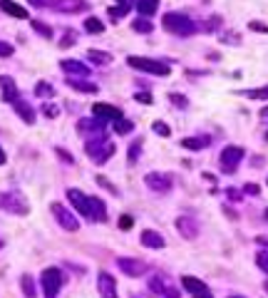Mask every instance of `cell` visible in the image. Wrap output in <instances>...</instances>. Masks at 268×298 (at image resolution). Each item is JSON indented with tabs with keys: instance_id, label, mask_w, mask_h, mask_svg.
Returning <instances> with one entry per match:
<instances>
[{
	"instance_id": "obj_1",
	"label": "cell",
	"mask_w": 268,
	"mask_h": 298,
	"mask_svg": "<svg viewBox=\"0 0 268 298\" xmlns=\"http://www.w3.org/2000/svg\"><path fill=\"white\" fill-rule=\"evenodd\" d=\"M161 23H164V28H166L169 33H174V35H191V33H196L194 20H189V18L181 15V13H164Z\"/></svg>"
},
{
	"instance_id": "obj_2",
	"label": "cell",
	"mask_w": 268,
	"mask_h": 298,
	"mask_svg": "<svg viewBox=\"0 0 268 298\" xmlns=\"http://www.w3.org/2000/svg\"><path fill=\"white\" fill-rule=\"evenodd\" d=\"M129 67L134 70H142V72H152V75H159V77H166L171 72V67L166 62H159V60H149V57H139V55H129L127 57Z\"/></svg>"
},
{
	"instance_id": "obj_3",
	"label": "cell",
	"mask_w": 268,
	"mask_h": 298,
	"mask_svg": "<svg viewBox=\"0 0 268 298\" xmlns=\"http://www.w3.org/2000/svg\"><path fill=\"white\" fill-rule=\"evenodd\" d=\"M40 283H43V291H45V298H55L65 283L62 278V271L60 268H45L43 276H40Z\"/></svg>"
},
{
	"instance_id": "obj_4",
	"label": "cell",
	"mask_w": 268,
	"mask_h": 298,
	"mask_svg": "<svg viewBox=\"0 0 268 298\" xmlns=\"http://www.w3.org/2000/svg\"><path fill=\"white\" fill-rule=\"evenodd\" d=\"M3 209L10 211V214L25 216V214L30 211V204H28L25 194H20V192H5V194H3Z\"/></svg>"
},
{
	"instance_id": "obj_5",
	"label": "cell",
	"mask_w": 268,
	"mask_h": 298,
	"mask_svg": "<svg viewBox=\"0 0 268 298\" xmlns=\"http://www.w3.org/2000/svg\"><path fill=\"white\" fill-rule=\"evenodd\" d=\"M241 159H243V149L228 144L223 152H221V169H223L226 174H233V172L238 169V162H241Z\"/></svg>"
},
{
	"instance_id": "obj_6",
	"label": "cell",
	"mask_w": 268,
	"mask_h": 298,
	"mask_svg": "<svg viewBox=\"0 0 268 298\" xmlns=\"http://www.w3.org/2000/svg\"><path fill=\"white\" fill-rule=\"evenodd\" d=\"M67 199H70V204H72L82 216L92 219V201H90V197H85L80 189H67Z\"/></svg>"
},
{
	"instance_id": "obj_7",
	"label": "cell",
	"mask_w": 268,
	"mask_h": 298,
	"mask_svg": "<svg viewBox=\"0 0 268 298\" xmlns=\"http://www.w3.org/2000/svg\"><path fill=\"white\" fill-rule=\"evenodd\" d=\"M181 286H184L194 298H214L211 291H209V286H206L204 281L194 278V276H181Z\"/></svg>"
},
{
	"instance_id": "obj_8",
	"label": "cell",
	"mask_w": 268,
	"mask_h": 298,
	"mask_svg": "<svg viewBox=\"0 0 268 298\" xmlns=\"http://www.w3.org/2000/svg\"><path fill=\"white\" fill-rule=\"evenodd\" d=\"M50 209H53V214H55V219L60 221L62 229H67V231H77L80 229V221L75 219V214H70L62 204H53Z\"/></svg>"
},
{
	"instance_id": "obj_9",
	"label": "cell",
	"mask_w": 268,
	"mask_h": 298,
	"mask_svg": "<svg viewBox=\"0 0 268 298\" xmlns=\"http://www.w3.org/2000/svg\"><path fill=\"white\" fill-rule=\"evenodd\" d=\"M92 114H95L97 119H109V122H117V119H122V109H119V107L102 104V102L92 104Z\"/></svg>"
},
{
	"instance_id": "obj_10",
	"label": "cell",
	"mask_w": 268,
	"mask_h": 298,
	"mask_svg": "<svg viewBox=\"0 0 268 298\" xmlns=\"http://www.w3.org/2000/svg\"><path fill=\"white\" fill-rule=\"evenodd\" d=\"M117 263H119V268H122L127 276H142V273H147V263L139 261V258H127V256H122V258H117Z\"/></svg>"
},
{
	"instance_id": "obj_11",
	"label": "cell",
	"mask_w": 268,
	"mask_h": 298,
	"mask_svg": "<svg viewBox=\"0 0 268 298\" xmlns=\"http://www.w3.org/2000/svg\"><path fill=\"white\" fill-rule=\"evenodd\" d=\"M97 288H100V296H102V298H117L114 278H112L107 271H100V276H97Z\"/></svg>"
},
{
	"instance_id": "obj_12",
	"label": "cell",
	"mask_w": 268,
	"mask_h": 298,
	"mask_svg": "<svg viewBox=\"0 0 268 298\" xmlns=\"http://www.w3.org/2000/svg\"><path fill=\"white\" fill-rule=\"evenodd\" d=\"M144 182H147V187L154 189V192H169V189H171V177H166V174L152 172V174L144 177Z\"/></svg>"
},
{
	"instance_id": "obj_13",
	"label": "cell",
	"mask_w": 268,
	"mask_h": 298,
	"mask_svg": "<svg viewBox=\"0 0 268 298\" xmlns=\"http://www.w3.org/2000/svg\"><path fill=\"white\" fill-rule=\"evenodd\" d=\"M142 244H144L147 248H164V246H166L164 236H161L159 231H152V229L142 231Z\"/></svg>"
},
{
	"instance_id": "obj_14",
	"label": "cell",
	"mask_w": 268,
	"mask_h": 298,
	"mask_svg": "<svg viewBox=\"0 0 268 298\" xmlns=\"http://www.w3.org/2000/svg\"><path fill=\"white\" fill-rule=\"evenodd\" d=\"M176 229L181 231L184 239H194V236L199 234V226H196L194 219H189V216H179V219H176Z\"/></svg>"
},
{
	"instance_id": "obj_15",
	"label": "cell",
	"mask_w": 268,
	"mask_h": 298,
	"mask_svg": "<svg viewBox=\"0 0 268 298\" xmlns=\"http://www.w3.org/2000/svg\"><path fill=\"white\" fill-rule=\"evenodd\" d=\"M0 85H3V102L13 104V102L18 99V87H15V80L5 75L3 80H0Z\"/></svg>"
},
{
	"instance_id": "obj_16",
	"label": "cell",
	"mask_w": 268,
	"mask_h": 298,
	"mask_svg": "<svg viewBox=\"0 0 268 298\" xmlns=\"http://www.w3.org/2000/svg\"><path fill=\"white\" fill-rule=\"evenodd\" d=\"M13 107H15V112L23 117V122H28V124H35V109H33V107H30L25 99H20V97H18V99L13 102Z\"/></svg>"
},
{
	"instance_id": "obj_17",
	"label": "cell",
	"mask_w": 268,
	"mask_h": 298,
	"mask_svg": "<svg viewBox=\"0 0 268 298\" xmlns=\"http://www.w3.org/2000/svg\"><path fill=\"white\" fill-rule=\"evenodd\" d=\"M62 70L70 72V75H80V77H87L90 75V67L77 62V60H62Z\"/></svg>"
},
{
	"instance_id": "obj_18",
	"label": "cell",
	"mask_w": 268,
	"mask_h": 298,
	"mask_svg": "<svg viewBox=\"0 0 268 298\" xmlns=\"http://www.w3.org/2000/svg\"><path fill=\"white\" fill-rule=\"evenodd\" d=\"M181 147H184V149H194V152H199V149L209 147V137H186V139H181Z\"/></svg>"
},
{
	"instance_id": "obj_19",
	"label": "cell",
	"mask_w": 268,
	"mask_h": 298,
	"mask_svg": "<svg viewBox=\"0 0 268 298\" xmlns=\"http://www.w3.org/2000/svg\"><path fill=\"white\" fill-rule=\"evenodd\" d=\"M134 8L139 10L142 18H147V15H154V13H157L159 3H157V0H139V3H134Z\"/></svg>"
},
{
	"instance_id": "obj_20",
	"label": "cell",
	"mask_w": 268,
	"mask_h": 298,
	"mask_svg": "<svg viewBox=\"0 0 268 298\" xmlns=\"http://www.w3.org/2000/svg\"><path fill=\"white\" fill-rule=\"evenodd\" d=\"M20 288H23V293H25L28 298H35V293H38V291H35V278H33L30 273H23V276H20Z\"/></svg>"
},
{
	"instance_id": "obj_21",
	"label": "cell",
	"mask_w": 268,
	"mask_h": 298,
	"mask_svg": "<svg viewBox=\"0 0 268 298\" xmlns=\"http://www.w3.org/2000/svg\"><path fill=\"white\" fill-rule=\"evenodd\" d=\"M87 60H92L95 65H109V62H112V55H109V52H102V50H87Z\"/></svg>"
},
{
	"instance_id": "obj_22",
	"label": "cell",
	"mask_w": 268,
	"mask_h": 298,
	"mask_svg": "<svg viewBox=\"0 0 268 298\" xmlns=\"http://www.w3.org/2000/svg\"><path fill=\"white\" fill-rule=\"evenodd\" d=\"M67 85L75 87V90H80V92H90V95L97 92V85H95V82H85V80H75V77H70Z\"/></svg>"
},
{
	"instance_id": "obj_23",
	"label": "cell",
	"mask_w": 268,
	"mask_h": 298,
	"mask_svg": "<svg viewBox=\"0 0 268 298\" xmlns=\"http://www.w3.org/2000/svg\"><path fill=\"white\" fill-rule=\"evenodd\" d=\"M129 10H132V3H129V0H122V3H119L117 8L112 5L107 13H109V18H112V20H119V18H122V15H127Z\"/></svg>"
},
{
	"instance_id": "obj_24",
	"label": "cell",
	"mask_w": 268,
	"mask_h": 298,
	"mask_svg": "<svg viewBox=\"0 0 268 298\" xmlns=\"http://www.w3.org/2000/svg\"><path fill=\"white\" fill-rule=\"evenodd\" d=\"M90 201H92V219H95V221H105V219H107L105 204H102L97 197H90Z\"/></svg>"
},
{
	"instance_id": "obj_25",
	"label": "cell",
	"mask_w": 268,
	"mask_h": 298,
	"mask_svg": "<svg viewBox=\"0 0 268 298\" xmlns=\"http://www.w3.org/2000/svg\"><path fill=\"white\" fill-rule=\"evenodd\" d=\"M3 10H5L8 15H13V18H20V20L28 18V10L20 8V5H13V3H3Z\"/></svg>"
},
{
	"instance_id": "obj_26",
	"label": "cell",
	"mask_w": 268,
	"mask_h": 298,
	"mask_svg": "<svg viewBox=\"0 0 268 298\" xmlns=\"http://www.w3.org/2000/svg\"><path fill=\"white\" fill-rule=\"evenodd\" d=\"M132 28H134L137 33H142V35H147V33H152V30H154V25H152L147 18H137V20L132 23Z\"/></svg>"
},
{
	"instance_id": "obj_27",
	"label": "cell",
	"mask_w": 268,
	"mask_h": 298,
	"mask_svg": "<svg viewBox=\"0 0 268 298\" xmlns=\"http://www.w3.org/2000/svg\"><path fill=\"white\" fill-rule=\"evenodd\" d=\"M132 129H134V122H132V119H124V117H122V119L114 122V132H117V134H129Z\"/></svg>"
},
{
	"instance_id": "obj_28",
	"label": "cell",
	"mask_w": 268,
	"mask_h": 298,
	"mask_svg": "<svg viewBox=\"0 0 268 298\" xmlns=\"http://www.w3.org/2000/svg\"><path fill=\"white\" fill-rule=\"evenodd\" d=\"M85 30H87V33L100 35V33H105V25H102L97 18H87V20H85Z\"/></svg>"
},
{
	"instance_id": "obj_29",
	"label": "cell",
	"mask_w": 268,
	"mask_h": 298,
	"mask_svg": "<svg viewBox=\"0 0 268 298\" xmlns=\"http://www.w3.org/2000/svg\"><path fill=\"white\" fill-rule=\"evenodd\" d=\"M169 102L176 104L179 109H186V107H189V99H186L184 95H179V92H171V95H169Z\"/></svg>"
},
{
	"instance_id": "obj_30",
	"label": "cell",
	"mask_w": 268,
	"mask_h": 298,
	"mask_svg": "<svg viewBox=\"0 0 268 298\" xmlns=\"http://www.w3.org/2000/svg\"><path fill=\"white\" fill-rule=\"evenodd\" d=\"M149 288H152V291H157V293H166V286H164V278H161V276H152Z\"/></svg>"
},
{
	"instance_id": "obj_31",
	"label": "cell",
	"mask_w": 268,
	"mask_h": 298,
	"mask_svg": "<svg viewBox=\"0 0 268 298\" xmlns=\"http://www.w3.org/2000/svg\"><path fill=\"white\" fill-rule=\"evenodd\" d=\"M246 97H251V99H268V85L261 87V90H248Z\"/></svg>"
},
{
	"instance_id": "obj_32",
	"label": "cell",
	"mask_w": 268,
	"mask_h": 298,
	"mask_svg": "<svg viewBox=\"0 0 268 298\" xmlns=\"http://www.w3.org/2000/svg\"><path fill=\"white\" fill-rule=\"evenodd\" d=\"M139 152H142V142L137 139V142L129 147V162H132V164H137V159H139Z\"/></svg>"
},
{
	"instance_id": "obj_33",
	"label": "cell",
	"mask_w": 268,
	"mask_h": 298,
	"mask_svg": "<svg viewBox=\"0 0 268 298\" xmlns=\"http://www.w3.org/2000/svg\"><path fill=\"white\" fill-rule=\"evenodd\" d=\"M75 40H77V33H75V30H67V33L62 35V40H60V48H70V45H75Z\"/></svg>"
},
{
	"instance_id": "obj_34",
	"label": "cell",
	"mask_w": 268,
	"mask_h": 298,
	"mask_svg": "<svg viewBox=\"0 0 268 298\" xmlns=\"http://www.w3.org/2000/svg\"><path fill=\"white\" fill-rule=\"evenodd\" d=\"M256 263H258V268H261V271H266V273H268V251H258Z\"/></svg>"
},
{
	"instance_id": "obj_35",
	"label": "cell",
	"mask_w": 268,
	"mask_h": 298,
	"mask_svg": "<svg viewBox=\"0 0 268 298\" xmlns=\"http://www.w3.org/2000/svg\"><path fill=\"white\" fill-rule=\"evenodd\" d=\"M35 95H38V97H50V95H53V87H50L48 82H40V85L35 87Z\"/></svg>"
},
{
	"instance_id": "obj_36",
	"label": "cell",
	"mask_w": 268,
	"mask_h": 298,
	"mask_svg": "<svg viewBox=\"0 0 268 298\" xmlns=\"http://www.w3.org/2000/svg\"><path fill=\"white\" fill-rule=\"evenodd\" d=\"M152 129H154L159 137H169V134H171V129H169L164 122H154V124H152Z\"/></svg>"
},
{
	"instance_id": "obj_37",
	"label": "cell",
	"mask_w": 268,
	"mask_h": 298,
	"mask_svg": "<svg viewBox=\"0 0 268 298\" xmlns=\"http://www.w3.org/2000/svg\"><path fill=\"white\" fill-rule=\"evenodd\" d=\"M33 28H35V30H38L43 38H53V30H50L45 23H38V20H35V23H33Z\"/></svg>"
},
{
	"instance_id": "obj_38",
	"label": "cell",
	"mask_w": 268,
	"mask_h": 298,
	"mask_svg": "<svg viewBox=\"0 0 268 298\" xmlns=\"http://www.w3.org/2000/svg\"><path fill=\"white\" fill-rule=\"evenodd\" d=\"M95 182H97V184H100V187H102V189H107V192H112V194H117V187H112V184H109V179H107V177H97V179H95Z\"/></svg>"
},
{
	"instance_id": "obj_39",
	"label": "cell",
	"mask_w": 268,
	"mask_h": 298,
	"mask_svg": "<svg viewBox=\"0 0 268 298\" xmlns=\"http://www.w3.org/2000/svg\"><path fill=\"white\" fill-rule=\"evenodd\" d=\"M132 224H134V219H132L129 214H122V216H119V229H122V231L132 229Z\"/></svg>"
},
{
	"instance_id": "obj_40",
	"label": "cell",
	"mask_w": 268,
	"mask_h": 298,
	"mask_svg": "<svg viewBox=\"0 0 268 298\" xmlns=\"http://www.w3.org/2000/svg\"><path fill=\"white\" fill-rule=\"evenodd\" d=\"M0 55H3V57H10V55H13V45L3 40V43H0Z\"/></svg>"
},
{
	"instance_id": "obj_41",
	"label": "cell",
	"mask_w": 268,
	"mask_h": 298,
	"mask_svg": "<svg viewBox=\"0 0 268 298\" xmlns=\"http://www.w3.org/2000/svg\"><path fill=\"white\" fill-rule=\"evenodd\" d=\"M134 99H137V102H142V104H152V95H149V92H137V95H134Z\"/></svg>"
},
{
	"instance_id": "obj_42",
	"label": "cell",
	"mask_w": 268,
	"mask_h": 298,
	"mask_svg": "<svg viewBox=\"0 0 268 298\" xmlns=\"http://www.w3.org/2000/svg\"><path fill=\"white\" fill-rule=\"evenodd\" d=\"M226 197H228L231 201H241V192H238V189H233V187H231V189H226Z\"/></svg>"
},
{
	"instance_id": "obj_43",
	"label": "cell",
	"mask_w": 268,
	"mask_h": 298,
	"mask_svg": "<svg viewBox=\"0 0 268 298\" xmlns=\"http://www.w3.org/2000/svg\"><path fill=\"white\" fill-rule=\"evenodd\" d=\"M248 28H251V30H258V33H268V25H263V23H258V20H253Z\"/></svg>"
},
{
	"instance_id": "obj_44",
	"label": "cell",
	"mask_w": 268,
	"mask_h": 298,
	"mask_svg": "<svg viewBox=\"0 0 268 298\" xmlns=\"http://www.w3.org/2000/svg\"><path fill=\"white\" fill-rule=\"evenodd\" d=\"M45 114L53 119V117H57V114H60V109H57L55 104H48V107H45Z\"/></svg>"
},
{
	"instance_id": "obj_45",
	"label": "cell",
	"mask_w": 268,
	"mask_h": 298,
	"mask_svg": "<svg viewBox=\"0 0 268 298\" xmlns=\"http://www.w3.org/2000/svg\"><path fill=\"white\" fill-rule=\"evenodd\" d=\"M55 152H57V154H60V157H62V159H65L67 164H75V159H72V157H70V154L65 152V149H60V147H57V149H55Z\"/></svg>"
},
{
	"instance_id": "obj_46",
	"label": "cell",
	"mask_w": 268,
	"mask_h": 298,
	"mask_svg": "<svg viewBox=\"0 0 268 298\" xmlns=\"http://www.w3.org/2000/svg\"><path fill=\"white\" fill-rule=\"evenodd\" d=\"M218 25H221V18L216 15V18H211V20H209V25H206V30H216Z\"/></svg>"
},
{
	"instance_id": "obj_47",
	"label": "cell",
	"mask_w": 268,
	"mask_h": 298,
	"mask_svg": "<svg viewBox=\"0 0 268 298\" xmlns=\"http://www.w3.org/2000/svg\"><path fill=\"white\" fill-rule=\"evenodd\" d=\"M246 194H258V187L256 184H246Z\"/></svg>"
},
{
	"instance_id": "obj_48",
	"label": "cell",
	"mask_w": 268,
	"mask_h": 298,
	"mask_svg": "<svg viewBox=\"0 0 268 298\" xmlns=\"http://www.w3.org/2000/svg\"><path fill=\"white\" fill-rule=\"evenodd\" d=\"M166 296H169V298H179V291H176V288H166Z\"/></svg>"
},
{
	"instance_id": "obj_49",
	"label": "cell",
	"mask_w": 268,
	"mask_h": 298,
	"mask_svg": "<svg viewBox=\"0 0 268 298\" xmlns=\"http://www.w3.org/2000/svg\"><path fill=\"white\" fill-rule=\"evenodd\" d=\"M204 179H206V182H216V177H214V174H209V172H204Z\"/></svg>"
},
{
	"instance_id": "obj_50",
	"label": "cell",
	"mask_w": 268,
	"mask_h": 298,
	"mask_svg": "<svg viewBox=\"0 0 268 298\" xmlns=\"http://www.w3.org/2000/svg\"><path fill=\"white\" fill-rule=\"evenodd\" d=\"M256 241H258V244H263V246H268V236H258Z\"/></svg>"
},
{
	"instance_id": "obj_51",
	"label": "cell",
	"mask_w": 268,
	"mask_h": 298,
	"mask_svg": "<svg viewBox=\"0 0 268 298\" xmlns=\"http://www.w3.org/2000/svg\"><path fill=\"white\" fill-rule=\"evenodd\" d=\"M261 114H263V117H268V107H266V109H263V112H261Z\"/></svg>"
},
{
	"instance_id": "obj_52",
	"label": "cell",
	"mask_w": 268,
	"mask_h": 298,
	"mask_svg": "<svg viewBox=\"0 0 268 298\" xmlns=\"http://www.w3.org/2000/svg\"><path fill=\"white\" fill-rule=\"evenodd\" d=\"M263 288H266V291H268V281H266V283H263Z\"/></svg>"
},
{
	"instance_id": "obj_53",
	"label": "cell",
	"mask_w": 268,
	"mask_h": 298,
	"mask_svg": "<svg viewBox=\"0 0 268 298\" xmlns=\"http://www.w3.org/2000/svg\"><path fill=\"white\" fill-rule=\"evenodd\" d=\"M231 298H243V296H231Z\"/></svg>"
},
{
	"instance_id": "obj_54",
	"label": "cell",
	"mask_w": 268,
	"mask_h": 298,
	"mask_svg": "<svg viewBox=\"0 0 268 298\" xmlns=\"http://www.w3.org/2000/svg\"><path fill=\"white\" fill-rule=\"evenodd\" d=\"M266 219H268V209H266Z\"/></svg>"
},
{
	"instance_id": "obj_55",
	"label": "cell",
	"mask_w": 268,
	"mask_h": 298,
	"mask_svg": "<svg viewBox=\"0 0 268 298\" xmlns=\"http://www.w3.org/2000/svg\"><path fill=\"white\" fill-rule=\"evenodd\" d=\"M266 139H268V132H266Z\"/></svg>"
},
{
	"instance_id": "obj_56",
	"label": "cell",
	"mask_w": 268,
	"mask_h": 298,
	"mask_svg": "<svg viewBox=\"0 0 268 298\" xmlns=\"http://www.w3.org/2000/svg\"><path fill=\"white\" fill-rule=\"evenodd\" d=\"M266 184H268V182H266Z\"/></svg>"
}]
</instances>
